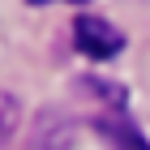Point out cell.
I'll return each mask as SVG.
<instances>
[{
  "label": "cell",
  "instance_id": "obj_1",
  "mask_svg": "<svg viewBox=\"0 0 150 150\" xmlns=\"http://www.w3.org/2000/svg\"><path fill=\"white\" fill-rule=\"evenodd\" d=\"M73 43H77L81 56H90V60H112L116 52L125 47V35H120L112 22H103V17H77Z\"/></svg>",
  "mask_w": 150,
  "mask_h": 150
},
{
  "label": "cell",
  "instance_id": "obj_2",
  "mask_svg": "<svg viewBox=\"0 0 150 150\" xmlns=\"http://www.w3.org/2000/svg\"><path fill=\"white\" fill-rule=\"evenodd\" d=\"M99 129H103V133H107L120 150H150L146 142H142V133L129 125V120H99Z\"/></svg>",
  "mask_w": 150,
  "mask_h": 150
},
{
  "label": "cell",
  "instance_id": "obj_3",
  "mask_svg": "<svg viewBox=\"0 0 150 150\" xmlns=\"http://www.w3.org/2000/svg\"><path fill=\"white\" fill-rule=\"evenodd\" d=\"M13 125H17V103H13V94L0 90V142L13 133Z\"/></svg>",
  "mask_w": 150,
  "mask_h": 150
},
{
  "label": "cell",
  "instance_id": "obj_4",
  "mask_svg": "<svg viewBox=\"0 0 150 150\" xmlns=\"http://www.w3.org/2000/svg\"><path fill=\"white\" fill-rule=\"evenodd\" d=\"M30 4H47V0H30ZM69 4H81V0H69Z\"/></svg>",
  "mask_w": 150,
  "mask_h": 150
}]
</instances>
